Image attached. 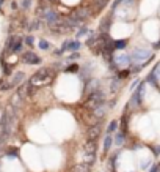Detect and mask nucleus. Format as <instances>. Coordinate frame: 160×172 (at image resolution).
<instances>
[{
  "label": "nucleus",
  "instance_id": "nucleus-1",
  "mask_svg": "<svg viewBox=\"0 0 160 172\" xmlns=\"http://www.w3.org/2000/svg\"><path fill=\"white\" fill-rule=\"evenodd\" d=\"M52 71L50 68H41L38 73H35L31 77H30V82L28 84L33 85V87H41V85H46L52 81Z\"/></svg>",
  "mask_w": 160,
  "mask_h": 172
},
{
  "label": "nucleus",
  "instance_id": "nucleus-2",
  "mask_svg": "<svg viewBox=\"0 0 160 172\" xmlns=\"http://www.w3.org/2000/svg\"><path fill=\"white\" fill-rule=\"evenodd\" d=\"M101 104H105V95H104V92L97 90L94 93H91V95H88L86 106L90 108V109H94L97 106H101Z\"/></svg>",
  "mask_w": 160,
  "mask_h": 172
},
{
  "label": "nucleus",
  "instance_id": "nucleus-3",
  "mask_svg": "<svg viewBox=\"0 0 160 172\" xmlns=\"http://www.w3.org/2000/svg\"><path fill=\"white\" fill-rule=\"evenodd\" d=\"M151 57H152L151 49H135L130 55V60L134 63H138V62H145V60L151 59Z\"/></svg>",
  "mask_w": 160,
  "mask_h": 172
},
{
  "label": "nucleus",
  "instance_id": "nucleus-4",
  "mask_svg": "<svg viewBox=\"0 0 160 172\" xmlns=\"http://www.w3.org/2000/svg\"><path fill=\"white\" fill-rule=\"evenodd\" d=\"M22 43H24V41H22L20 40V38H18V36H9L8 38V41H7V49H9V51L11 52H20L22 51Z\"/></svg>",
  "mask_w": 160,
  "mask_h": 172
},
{
  "label": "nucleus",
  "instance_id": "nucleus-5",
  "mask_svg": "<svg viewBox=\"0 0 160 172\" xmlns=\"http://www.w3.org/2000/svg\"><path fill=\"white\" fill-rule=\"evenodd\" d=\"M22 62L27 63V65H38V63H41V57L31 51H27L22 55Z\"/></svg>",
  "mask_w": 160,
  "mask_h": 172
},
{
  "label": "nucleus",
  "instance_id": "nucleus-6",
  "mask_svg": "<svg viewBox=\"0 0 160 172\" xmlns=\"http://www.w3.org/2000/svg\"><path fill=\"white\" fill-rule=\"evenodd\" d=\"M42 18L46 19V22L49 24V27H50V25H53V24H57V22H58V19H60V18H58V14L55 13L53 10H50V8H46V10H44Z\"/></svg>",
  "mask_w": 160,
  "mask_h": 172
},
{
  "label": "nucleus",
  "instance_id": "nucleus-7",
  "mask_svg": "<svg viewBox=\"0 0 160 172\" xmlns=\"http://www.w3.org/2000/svg\"><path fill=\"white\" fill-rule=\"evenodd\" d=\"M112 62H115V65H118V66H126V65L130 63V55H127V54H115L112 57Z\"/></svg>",
  "mask_w": 160,
  "mask_h": 172
},
{
  "label": "nucleus",
  "instance_id": "nucleus-8",
  "mask_svg": "<svg viewBox=\"0 0 160 172\" xmlns=\"http://www.w3.org/2000/svg\"><path fill=\"white\" fill-rule=\"evenodd\" d=\"M80 41H71V40H66L64 43H63V46H61V49H60V51L61 52H66V51H71V52H77L80 49Z\"/></svg>",
  "mask_w": 160,
  "mask_h": 172
},
{
  "label": "nucleus",
  "instance_id": "nucleus-9",
  "mask_svg": "<svg viewBox=\"0 0 160 172\" xmlns=\"http://www.w3.org/2000/svg\"><path fill=\"white\" fill-rule=\"evenodd\" d=\"M143 95H145V84H140L138 90H137V92L134 93V96H132V101H130L132 106H138V104L141 103Z\"/></svg>",
  "mask_w": 160,
  "mask_h": 172
},
{
  "label": "nucleus",
  "instance_id": "nucleus-10",
  "mask_svg": "<svg viewBox=\"0 0 160 172\" xmlns=\"http://www.w3.org/2000/svg\"><path fill=\"white\" fill-rule=\"evenodd\" d=\"M99 134H101V123H94L88 128V141H96Z\"/></svg>",
  "mask_w": 160,
  "mask_h": 172
},
{
  "label": "nucleus",
  "instance_id": "nucleus-11",
  "mask_svg": "<svg viewBox=\"0 0 160 172\" xmlns=\"http://www.w3.org/2000/svg\"><path fill=\"white\" fill-rule=\"evenodd\" d=\"M24 77H25V73H24V71H18V73H16V74L9 79V85H11V88L20 85V84H22V81H24Z\"/></svg>",
  "mask_w": 160,
  "mask_h": 172
},
{
  "label": "nucleus",
  "instance_id": "nucleus-12",
  "mask_svg": "<svg viewBox=\"0 0 160 172\" xmlns=\"http://www.w3.org/2000/svg\"><path fill=\"white\" fill-rule=\"evenodd\" d=\"M99 85H101V82H99L97 79H91V81L86 84V93H88V95H91V93L101 90V87H99Z\"/></svg>",
  "mask_w": 160,
  "mask_h": 172
},
{
  "label": "nucleus",
  "instance_id": "nucleus-13",
  "mask_svg": "<svg viewBox=\"0 0 160 172\" xmlns=\"http://www.w3.org/2000/svg\"><path fill=\"white\" fill-rule=\"evenodd\" d=\"M72 18L82 22V21H85V19L88 18V11H86V10H77L75 13L72 14Z\"/></svg>",
  "mask_w": 160,
  "mask_h": 172
},
{
  "label": "nucleus",
  "instance_id": "nucleus-14",
  "mask_svg": "<svg viewBox=\"0 0 160 172\" xmlns=\"http://www.w3.org/2000/svg\"><path fill=\"white\" fill-rule=\"evenodd\" d=\"M107 114V106L105 104H101V106H97V108H94V115L99 119V117H104V115Z\"/></svg>",
  "mask_w": 160,
  "mask_h": 172
},
{
  "label": "nucleus",
  "instance_id": "nucleus-15",
  "mask_svg": "<svg viewBox=\"0 0 160 172\" xmlns=\"http://www.w3.org/2000/svg\"><path fill=\"white\" fill-rule=\"evenodd\" d=\"M126 46H127V40H116V41H113L115 51H123V49H126Z\"/></svg>",
  "mask_w": 160,
  "mask_h": 172
},
{
  "label": "nucleus",
  "instance_id": "nucleus-16",
  "mask_svg": "<svg viewBox=\"0 0 160 172\" xmlns=\"http://www.w3.org/2000/svg\"><path fill=\"white\" fill-rule=\"evenodd\" d=\"M72 172H90V166L85 164V163H80L72 168Z\"/></svg>",
  "mask_w": 160,
  "mask_h": 172
},
{
  "label": "nucleus",
  "instance_id": "nucleus-17",
  "mask_svg": "<svg viewBox=\"0 0 160 172\" xmlns=\"http://www.w3.org/2000/svg\"><path fill=\"white\" fill-rule=\"evenodd\" d=\"M85 153H96V141H88L86 142Z\"/></svg>",
  "mask_w": 160,
  "mask_h": 172
},
{
  "label": "nucleus",
  "instance_id": "nucleus-18",
  "mask_svg": "<svg viewBox=\"0 0 160 172\" xmlns=\"http://www.w3.org/2000/svg\"><path fill=\"white\" fill-rule=\"evenodd\" d=\"M112 144H113V137H112V134H107V136H105V139H104V152H108V150H110V147H112Z\"/></svg>",
  "mask_w": 160,
  "mask_h": 172
},
{
  "label": "nucleus",
  "instance_id": "nucleus-19",
  "mask_svg": "<svg viewBox=\"0 0 160 172\" xmlns=\"http://www.w3.org/2000/svg\"><path fill=\"white\" fill-rule=\"evenodd\" d=\"M96 161V153H85V164H88L91 168Z\"/></svg>",
  "mask_w": 160,
  "mask_h": 172
},
{
  "label": "nucleus",
  "instance_id": "nucleus-20",
  "mask_svg": "<svg viewBox=\"0 0 160 172\" xmlns=\"http://www.w3.org/2000/svg\"><path fill=\"white\" fill-rule=\"evenodd\" d=\"M118 130V122H110V123H108V128H107V134H112V133L113 131H116Z\"/></svg>",
  "mask_w": 160,
  "mask_h": 172
},
{
  "label": "nucleus",
  "instance_id": "nucleus-21",
  "mask_svg": "<svg viewBox=\"0 0 160 172\" xmlns=\"http://www.w3.org/2000/svg\"><path fill=\"white\" fill-rule=\"evenodd\" d=\"M119 85H121V79H115L112 82V85H110V90H112V92H118L119 90Z\"/></svg>",
  "mask_w": 160,
  "mask_h": 172
},
{
  "label": "nucleus",
  "instance_id": "nucleus-22",
  "mask_svg": "<svg viewBox=\"0 0 160 172\" xmlns=\"http://www.w3.org/2000/svg\"><path fill=\"white\" fill-rule=\"evenodd\" d=\"M39 49H42V51H49V49H50V44H49L46 40H39Z\"/></svg>",
  "mask_w": 160,
  "mask_h": 172
},
{
  "label": "nucleus",
  "instance_id": "nucleus-23",
  "mask_svg": "<svg viewBox=\"0 0 160 172\" xmlns=\"http://www.w3.org/2000/svg\"><path fill=\"white\" fill-rule=\"evenodd\" d=\"M115 142H116V145H123V142H124V134L123 133H118V134L115 136Z\"/></svg>",
  "mask_w": 160,
  "mask_h": 172
},
{
  "label": "nucleus",
  "instance_id": "nucleus-24",
  "mask_svg": "<svg viewBox=\"0 0 160 172\" xmlns=\"http://www.w3.org/2000/svg\"><path fill=\"white\" fill-rule=\"evenodd\" d=\"M97 38H99L97 35H91V36L86 40V46H91V47H93V46H94V43L97 41Z\"/></svg>",
  "mask_w": 160,
  "mask_h": 172
},
{
  "label": "nucleus",
  "instance_id": "nucleus-25",
  "mask_svg": "<svg viewBox=\"0 0 160 172\" xmlns=\"http://www.w3.org/2000/svg\"><path fill=\"white\" fill-rule=\"evenodd\" d=\"M107 2H108V0H96V10H102L104 7H105V5H107Z\"/></svg>",
  "mask_w": 160,
  "mask_h": 172
},
{
  "label": "nucleus",
  "instance_id": "nucleus-26",
  "mask_svg": "<svg viewBox=\"0 0 160 172\" xmlns=\"http://www.w3.org/2000/svg\"><path fill=\"white\" fill-rule=\"evenodd\" d=\"M8 88H11L9 81H2L0 82V90H8Z\"/></svg>",
  "mask_w": 160,
  "mask_h": 172
},
{
  "label": "nucleus",
  "instance_id": "nucleus-27",
  "mask_svg": "<svg viewBox=\"0 0 160 172\" xmlns=\"http://www.w3.org/2000/svg\"><path fill=\"white\" fill-rule=\"evenodd\" d=\"M30 29H31V30H39V29H41V21H35V22H31Z\"/></svg>",
  "mask_w": 160,
  "mask_h": 172
},
{
  "label": "nucleus",
  "instance_id": "nucleus-28",
  "mask_svg": "<svg viewBox=\"0 0 160 172\" xmlns=\"http://www.w3.org/2000/svg\"><path fill=\"white\" fill-rule=\"evenodd\" d=\"M20 7L24 8V10H28L31 7V0H22L20 2Z\"/></svg>",
  "mask_w": 160,
  "mask_h": 172
},
{
  "label": "nucleus",
  "instance_id": "nucleus-29",
  "mask_svg": "<svg viewBox=\"0 0 160 172\" xmlns=\"http://www.w3.org/2000/svg\"><path fill=\"white\" fill-rule=\"evenodd\" d=\"M33 41H35V40H33V36H31V35H27V36L24 38V43H25V44H28V46H31Z\"/></svg>",
  "mask_w": 160,
  "mask_h": 172
},
{
  "label": "nucleus",
  "instance_id": "nucleus-30",
  "mask_svg": "<svg viewBox=\"0 0 160 172\" xmlns=\"http://www.w3.org/2000/svg\"><path fill=\"white\" fill-rule=\"evenodd\" d=\"M7 155L8 156H19V152H18V148H9V152Z\"/></svg>",
  "mask_w": 160,
  "mask_h": 172
},
{
  "label": "nucleus",
  "instance_id": "nucleus-31",
  "mask_svg": "<svg viewBox=\"0 0 160 172\" xmlns=\"http://www.w3.org/2000/svg\"><path fill=\"white\" fill-rule=\"evenodd\" d=\"M85 33H88V29H85V27H82V29L79 30V33H77V36H82V35H85Z\"/></svg>",
  "mask_w": 160,
  "mask_h": 172
},
{
  "label": "nucleus",
  "instance_id": "nucleus-32",
  "mask_svg": "<svg viewBox=\"0 0 160 172\" xmlns=\"http://www.w3.org/2000/svg\"><path fill=\"white\" fill-rule=\"evenodd\" d=\"M77 70H79V66H77V65H71V66L66 68V71H77Z\"/></svg>",
  "mask_w": 160,
  "mask_h": 172
},
{
  "label": "nucleus",
  "instance_id": "nucleus-33",
  "mask_svg": "<svg viewBox=\"0 0 160 172\" xmlns=\"http://www.w3.org/2000/svg\"><path fill=\"white\" fill-rule=\"evenodd\" d=\"M79 57H80V55H79V52H74V54L69 57V60H74V59H79Z\"/></svg>",
  "mask_w": 160,
  "mask_h": 172
},
{
  "label": "nucleus",
  "instance_id": "nucleus-34",
  "mask_svg": "<svg viewBox=\"0 0 160 172\" xmlns=\"http://www.w3.org/2000/svg\"><path fill=\"white\" fill-rule=\"evenodd\" d=\"M151 172H160V164L159 166H154V168L151 169Z\"/></svg>",
  "mask_w": 160,
  "mask_h": 172
},
{
  "label": "nucleus",
  "instance_id": "nucleus-35",
  "mask_svg": "<svg viewBox=\"0 0 160 172\" xmlns=\"http://www.w3.org/2000/svg\"><path fill=\"white\" fill-rule=\"evenodd\" d=\"M138 84H140V82H138V81H134V84H132V87H130V88H132V90H134V88H135L137 85H138Z\"/></svg>",
  "mask_w": 160,
  "mask_h": 172
},
{
  "label": "nucleus",
  "instance_id": "nucleus-36",
  "mask_svg": "<svg viewBox=\"0 0 160 172\" xmlns=\"http://www.w3.org/2000/svg\"><path fill=\"white\" fill-rule=\"evenodd\" d=\"M154 153H156V155H160V145H159V147H156V150H154Z\"/></svg>",
  "mask_w": 160,
  "mask_h": 172
},
{
  "label": "nucleus",
  "instance_id": "nucleus-37",
  "mask_svg": "<svg viewBox=\"0 0 160 172\" xmlns=\"http://www.w3.org/2000/svg\"><path fill=\"white\" fill-rule=\"evenodd\" d=\"M49 2H50V3H57L58 0H49Z\"/></svg>",
  "mask_w": 160,
  "mask_h": 172
},
{
  "label": "nucleus",
  "instance_id": "nucleus-38",
  "mask_svg": "<svg viewBox=\"0 0 160 172\" xmlns=\"http://www.w3.org/2000/svg\"><path fill=\"white\" fill-rule=\"evenodd\" d=\"M2 3H3V0H0V7H2Z\"/></svg>",
  "mask_w": 160,
  "mask_h": 172
}]
</instances>
